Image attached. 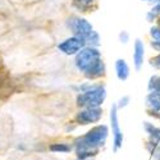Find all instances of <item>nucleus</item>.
Listing matches in <instances>:
<instances>
[{"mask_svg": "<svg viewBox=\"0 0 160 160\" xmlns=\"http://www.w3.org/2000/svg\"><path fill=\"white\" fill-rule=\"evenodd\" d=\"M109 135V128L105 124H99L92 127L85 135L78 136L73 141V148L76 156L79 159L88 160L99 154L101 146L105 145V141Z\"/></svg>", "mask_w": 160, "mask_h": 160, "instance_id": "obj_1", "label": "nucleus"}, {"mask_svg": "<svg viewBox=\"0 0 160 160\" xmlns=\"http://www.w3.org/2000/svg\"><path fill=\"white\" fill-rule=\"evenodd\" d=\"M76 104L79 108H100L106 98V90L102 85H82Z\"/></svg>", "mask_w": 160, "mask_h": 160, "instance_id": "obj_2", "label": "nucleus"}, {"mask_svg": "<svg viewBox=\"0 0 160 160\" xmlns=\"http://www.w3.org/2000/svg\"><path fill=\"white\" fill-rule=\"evenodd\" d=\"M100 60H101V52L99 51V48L85 46L77 55H74L76 68L83 74Z\"/></svg>", "mask_w": 160, "mask_h": 160, "instance_id": "obj_3", "label": "nucleus"}, {"mask_svg": "<svg viewBox=\"0 0 160 160\" xmlns=\"http://www.w3.org/2000/svg\"><path fill=\"white\" fill-rule=\"evenodd\" d=\"M85 46H86V42L82 37L71 36L58 44V50L64 55L73 57V55H77Z\"/></svg>", "mask_w": 160, "mask_h": 160, "instance_id": "obj_4", "label": "nucleus"}, {"mask_svg": "<svg viewBox=\"0 0 160 160\" xmlns=\"http://www.w3.org/2000/svg\"><path fill=\"white\" fill-rule=\"evenodd\" d=\"M118 106L114 104L110 109V127L113 133V151L117 152L123 145V133L119 127V119H118Z\"/></svg>", "mask_w": 160, "mask_h": 160, "instance_id": "obj_5", "label": "nucleus"}, {"mask_svg": "<svg viewBox=\"0 0 160 160\" xmlns=\"http://www.w3.org/2000/svg\"><path fill=\"white\" fill-rule=\"evenodd\" d=\"M101 118H102L101 108H82L76 114L74 121L81 126H87V124L98 123Z\"/></svg>", "mask_w": 160, "mask_h": 160, "instance_id": "obj_6", "label": "nucleus"}, {"mask_svg": "<svg viewBox=\"0 0 160 160\" xmlns=\"http://www.w3.org/2000/svg\"><path fill=\"white\" fill-rule=\"evenodd\" d=\"M67 26H68V28L72 31L73 36H78V37H82V38H85L90 32L94 31L92 24L87 19L81 18V17L69 18L68 22H67Z\"/></svg>", "mask_w": 160, "mask_h": 160, "instance_id": "obj_7", "label": "nucleus"}, {"mask_svg": "<svg viewBox=\"0 0 160 160\" xmlns=\"http://www.w3.org/2000/svg\"><path fill=\"white\" fill-rule=\"evenodd\" d=\"M143 57H145V45L140 38L135 41L133 46V64H135V69L140 71L143 64Z\"/></svg>", "mask_w": 160, "mask_h": 160, "instance_id": "obj_8", "label": "nucleus"}, {"mask_svg": "<svg viewBox=\"0 0 160 160\" xmlns=\"http://www.w3.org/2000/svg\"><path fill=\"white\" fill-rule=\"evenodd\" d=\"M115 74L119 81H126L129 77V67H128L127 62L122 58L115 60Z\"/></svg>", "mask_w": 160, "mask_h": 160, "instance_id": "obj_9", "label": "nucleus"}, {"mask_svg": "<svg viewBox=\"0 0 160 160\" xmlns=\"http://www.w3.org/2000/svg\"><path fill=\"white\" fill-rule=\"evenodd\" d=\"M105 74V64L102 62V59L100 62H98L91 69H88L86 73H85V77L87 79H98V78H101L102 76Z\"/></svg>", "mask_w": 160, "mask_h": 160, "instance_id": "obj_10", "label": "nucleus"}, {"mask_svg": "<svg viewBox=\"0 0 160 160\" xmlns=\"http://www.w3.org/2000/svg\"><path fill=\"white\" fill-rule=\"evenodd\" d=\"M49 150L55 154H68L73 150V145L65 142H52L49 145Z\"/></svg>", "mask_w": 160, "mask_h": 160, "instance_id": "obj_11", "label": "nucleus"}, {"mask_svg": "<svg viewBox=\"0 0 160 160\" xmlns=\"http://www.w3.org/2000/svg\"><path fill=\"white\" fill-rule=\"evenodd\" d=\"M146 102L148 105L151 108V110H154L155 113L156 112H160V91H151L149 96L146 98Z\"/></svg>", "mask_w": 160, "mask_h": 160, "instance_id": "obj_12", "label": "nucleus"}, {"mask_svg": "<svg viewBox=\"0 0 160 160\" xmlns=\"http://www.w3.org/2000/svg\"><path fill=\"white\" fill-rule=\"evenodd\" d=\"M143 127H145V131L150 135L152 143H158V145H160V128L152 126V123H149V122H145Z\"/></svg>", "mask_w": 160, "mask_h": 160, "instance_id": "obj_13", "label": "nucleus"}, {"mask_svg": "<svg viewBox=\"0 0 160 160\" xmlns=\"http://www.w3.org/2000/svg\"><path fill=\"white\" fill-rule=\"evenodd\" d=\"M83 40L86 42V46H91V48H99L101 44V38H100V35L98 31L90 32Z\"/></svg>", "mask_w": 160, "mask_h": 160, "instance_id": "obj_14", "label": "nucleus"}, {"mask_svg": "<svg viewBox=\"0 0 160 160\" xmlns=\"http://www.w3.org/2000/svg\"><path fill=\"white\" fill-rule=\"evenodd\" d=\"M149 90L160 91V77H152L149 83Z\"/></svg>", "mask_w": 160, "mask_h": 160, "instance_id": "obj_15", "label": "nucleus"}, {"mask_svg": "<svg viewBox=\"0 0 160 160\" xmlns=\"http://www.w3.org/2000/svg\"><path fill=\"white\" fill-rule=\"evenodd\" d=\"M128 104H129V96H123L122 99H119L117 106H118V109H123V108H126Z\"/></svg>", "mask_w": 160, "mask_h": 160, "instance_id": "obj_16", "label": "nucleus"}, {"mask_svg": "<svg viewBox=\"0 0 160 160\" xmlns=\"http://www.w3.org/2000/svg\"><path fill=\"white\" fill-rule=\"evenodd\" d=\"M150 35L152 36V38L155 40V41H159V42H160V28L152 27V28L150 30Z\"/></svg>", "mask_w": 160, "mask_h": 160, "instance_id": "obj_17", "label": "nucleus"}, {"mask_svg": "<svg viewBox=\"0 0 160 160\" xmlns=\"http://www.w3.org/2000/svg\"><path fill=\"white\" fill-rule=\"evenodd\" d=\"M158 14H160V2H159V4H156V5L151 9V12L149 13L148 18L151 19V17H155V16H158Z\"/></svg>", "mask_w": 160, "mask_h": 160, "instance_id": "obj_18", "label": "nucleus"}, {"mask_svg": "<svg viewBox=\"0 0 160 160\" xmlns=\"http://www.w3.org/2000/svg\"><path fill=\"white\" fill-rule=\"evenodd\" d=\"M119 41L123 42V44H127L129 41V35L127 31H122L121 33H119Z\"/></svg>", "mask_w": 160, "mask_h": 160, "instance_id": "obj_19", "label": "nucleus"}, {"mask_svg": "<svg viewBox=\"0 0 160 160\" xmlns=\"http://www.w3.org/2000/svg\"><path fill=\"white\" fill-rule=\"evenodd\" d=\"M150 64L154 65V67H156V68H160V54H159L158 57L152 58V59L150 60Z\"/></svg>", "mask_w": 160, "mask_h": 160, "instance_id": "obj_20", "label": "nucleus"}, {"mask_svg": "<svg viewBox=\"0 0 160 160\" xmlns=\"http://www.w3.org/2000/svg\"><path fill=\"white\" fill-rule=\"evenodd\" d=\"M151 46L155 49V50H158V51H160V42L159 41H155V42H151Z\"/></svg>", "mask_w": 160, "mask_h": 160, "instance_id": "obj_21", "label": "nucleus"}, {"mask_svg": "<svg viewBox=\"0 0 160 160\" xmlns=\"http://www.w3.org/2000/svg\"><path fill=\"white\" fill-rule=\"evenodd\" d=\"M76 160H85V159H79V158H77V159H76Z\"/></svg>", "mask_w": 160, "mask_h": 160, "instance_id": "obj_22", "label": "nucleus"}, {"mask_svg": "<svg viewBox=\"0 0 160 160\" xmlns=\"http://www.w3.org/2000/svg\"><path fill=\"white\" fill-rule=\"evenodd\" d=\"M159 26H160V18H159Z\"/></svg>", "mask_w": 160, "mask_h": 160, "instance_id": "obj_23", "label": "nucleus"}, {"mask_svg": "<svg viewBox=\"0 0 160 160\" xmlns=\"http://www.w3.org/2000/svg\"><path fill=\"white\" fill-rule=\"evenodd\" d=\"M143 2H149V0H143Z\"/></svg>", "mask_w": 160, "mask_h": 160, "instance_id": "obj_24", "label": "nucleus"}]
</instances>
